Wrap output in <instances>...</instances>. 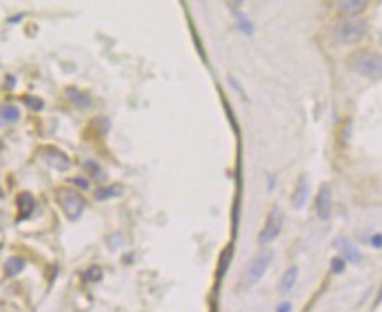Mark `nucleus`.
Returning <instances> with one entry per match:
<instances>
[{"label": "nucleus", "instance_id": "obj_6", "mask_svg": "<svg viewBox=\"0 0 382 312\" xmlns=\"http://www.w3.org/2000/svg\"><path fill=\"white\" fill-rule=\"evenodd\" d=\"M316 211L323 221L330 219L331 216V190L328 186H323L316 197Z\"/></svg>", "mask_w": 382, "mask_h": 312}, {"label": "nucleus", "instance_id": "obj_12", "mask_svg": "<svg viewBox=\"0 0 382 312\" xmlns=\"http://www.w3.org/2000/svg\"><path fill=\"white\" fill-rule=\"evenodd\" d=\"M296 279H298V268L296 267H289L286 272L283 274L279 282V291L283 293H289L293 289V286L296 284Z\"/></svg>", "mask_w": 382, "mask_h": 312}, {"label": "nucleus", "instance_id": "obj_15", "mask_svg": "<svg viewBox=\"0 0 382 312\" xmlns=\"http://www.w3.org/2000/svg\"><path fill=\"white\" fill-rule=\"evenodd\" d=\"M25 268V260L23 258H9V260L6 261V265H4V270H6V275H9V277H14V275H18L20 272H23Z\"/></svg>", "mask_w": 382, "mask_h": 312}, {"label": "nucleus", "instance_id": "obj_5", "mask_svg": "<svg viewBox=\"0 0 382 312\" xmlns=\"http://www.w3.org/2000/svg\"><path fill=\"white\" fill-rule=\"evenodd\" d=\"M63 212L69 219H77L84 211V198L74 190H60L56 193Z\"/></svg>", "mask_w": 382, "mask_h": 312}, {"label": "nucleus", "instance_id": "obj_24", "mask_svg": "<svg viewBox=\"0 0 382 312\" xmlns=\"http://www.w3.org/2000/svg\"><path fill=\"white\" fill-rule=\"evenodd\" d=\"M2 147H4V142H2V139H0V149H2Z\"/></svg>", "mask_w": 382, "mask_h": 312}, {"label": "nucleus", "instance_id": "obj_23", "mask_svg": "<svg viewBox=\"0 0 382 312\" xmlns=\"http://www.w3.org/2000/svg\"><path fill=\"white\" fill-rule=\"evenodd\" d=\"M380 303H382V288H380L379 295H377V300H375V305H380Z\"/></svg>", "mask_w": 382, "mask_h": 312}, {"label": "nucleus", "instance_id": "obj_3", "mask_svg": "<svg viewBox=\"0 0 382 312\" xmlns=\"http://www.w3.org/2000/svg\"><path fill=\"white\" fill-rule=\"evenodd\" d=\"M272 256H274L272 253L265 251V253H260L258 256L247 265L244 275H242V284H244V288H251V286H254L256 282L265 275L267 268H269L270 263H272Z\"/></svg>", "mask_w": 382, "mask_h": 312}, {"label": "nucleus", "instance_id": "obj_2", "mask_svg": "<svg viewBox=\"0 0 382 312\" xmlns=\"http://www.w3.org/2000/svg\"><path fill=\"white\" fill-rule=\"evenodd\" d=\"M368 34V21L363 18H351L335 27V39L340 44H356Z\"/></svg>", "mask_w": 382, "mask_h": 312}, {"label": "nucleus", "instance_id": "obj_7", "mask_svg": "<svg viewBox=\"0 0 382 312\" xmlns=\"http://www.w3.org/2000/svg\"><path fill=\"white\" fill-rule=\"evenodd\" d=\"M337 249L340 251V256L344 258L345 261H351V263H361V253L354 247V244H351L347 239H340L337 240Z\"/></svg>", "mask_w": 382, "mask_h": 312}, {"label": "nucleus", "instance_id": "obj_18", "mask_svg": "<svg viewBox=\"0 0 382 312\" xmlns=\"http://www.w3.org/2000/svg\"><path fill=\"white\" fill-rule=\"evenodd\" d=\"M330 267H331V272H333V274H342V272H345V260L342 256L333 258Z\"/></svg>", "mask_w": 382, "mask_h": 312}, {"label": "nucleus", "instance_id": "obj_14", "mask_svg": "<svg viewBox=\"0 0 382 312\" xmlns=\"http://www.w3.org/2000/svg\"><path fill=\"white\" fill-rule=\"evenodd\" d=\"M121 193H123V188H121V184H112V186L98 188V190L95 191V198H96V200H100V202H103V200H109V198L119 197Z\"/></svg>", "mask_w": 382, "mask_h": 312}, {"label": "nucleus", "instance_id": "obj_20", "mask_svg": "<svg viewBox=\"0 0 382 312\" xmlns=\"http://www.w3.org/2000/svg\"><path fill=\"white\" fill-rule=\"evenodd\" d=\"M370 246L375 247V249H380L382 247V233H375V235H372V239H370Z\"/></svg>", "mask_w": 382, "mask_h": 312}, {"label": "nucleus", "instance_id": "obj_4", "mask_svg": "<svg viewBox=\"0 0 382 312\" xmlns=\"http://www.w3.org/2000/svg\"><path fill=\"white\" fill-rule=\"evenodd\" d=\"M283 221H284V216L281 212V209H272L267 216V221L263 225L262 232L258 235V242L262 246H267V244H272L274 240L279 237L281 230H283Z\"/></svg>", "mask_w": 382, "mask_h": 312}, {"label": "nucleus", "instance_id": "obj_8", "mask_svg": "<svg viewBox=\"0 0 382 312\" xmlns=\"http://www.w3.org/2000/svg\"><path fill=\"white\" fill-rule=\"evenodd\" d=\"M366 9H368V2H366V0H347V2L338 4V13L351 18L359 16V14L365 13Z\"/></svg>", "mask_w": 382, "mask_h": 312}, {"label": "nucleus", "instance_id": "obj_16", "mask_svg": "<svg viewBox=\"0 0 382 312\" xmlns=\"http://www.w3.org/2000/svg\"><path fill=\"white\" fill-rule=\"evenodd\" d=\"M83 279L88 282H96L102 279V268L100 267H91L86 272H83Z\"/></svg>", "mask_w": 382, "mask_h": 312}, {"label": "nucleus", "instance_id": "obj_11", "mask_svg": "<svg viewBox=\"0 0 382 312\" xmlns=\"http://www.w3.org/2000/svg\"><path fill=\"white\" fill-rule=\"evenodd\" d=\"M46 158L49 160V163H51L55 169H58V170H67L69 169V165H70V162H69V156H67L65 153H62L60 149H49L48 153H46Z\"/></svg>", "mask_w": 382, "mask_h": 312}, {"label": "nucleus", "instance_id": "obj_22", "mask_svg": "<svg viewBox=\"0 0 382 312\" xmlns=\"http://www.w3.org/2000/svg\"><path fill=\"white\" fill-rule=\"evenodd\" d=\"M74 183L79 184V186H83L84 190H86V188H88V181H86V179H81V177H77V179H74Z\"/></svg>", "mask_w": 382, "mask_h": 312}, {"label": "nucleus", "instance_id": "obj_10", "mask_svg": "<svg viewBox=\"0 0 382 312\" xmlns=\"http://www.w3.org/2000/svg\"><path fill=\"white\" fill-rule=\"evenodd\" d=\"M309 197V183L307 179H302L298 184H296V190L291 197V202H293V207L295 209H302L305 205V200Z\"/></svg>", "mask_w": 382, "mask_h": 312}, {"label": "nucleus", "instance_id": "obj_19", "mask_svg": "<svg viewBox=\"0 0 382 312\" xmlns=\"http://www.w3.org/2000/svg\"><path fill=\"white\" fill-rule=\"evenodd\" d=\"M69 97L72 98V100L76 102L77 105H88L86 104V102H88L86 97H84L83 93H79L77 90H74V88H70V90H69Z\"/></svg>", "mask_w": 382, "mask_h": 312}, {"label": "nucleus", "instance_id": "obj_21", "mask_svg": "<svg viewBox=\"0 0 382 312\" xmlns=\"http://www.w3.org/2000/svg\"><path fill=\"white\" fill-rule=\"evenodd\" d=\"M291 310H293L291 302H283V303H279V307H277L276 312H291Z\"/></svg>", "mask_w": 382, "mask_h": 312}, {"label": "nucleus", "instance_id": "obj_1", "mask_svg": "<svg viewBox=\"0 0 382 312\" xmlns=\"http://www.w3.org/2000/svg\"><path fill=\"white\" fill-rule=\"evenodd\" d=\"M347 65L351 70H354L356 74L368 79H382V55L370 49H359L354 51L352 55H349Z\"/></svg>", "mask_w": 382, "mask_h": 312}, {"label": "nucleus", "instance_id": "obj_13", "mask_svg": "<svg viewBox=\"0 0 382 312\" xmlns=\"http://www.w3.org/2000/svg\"><path fill=\"white\" fill-rule=\"evenodd\" d=\"M20 109L13 104H7L0 107V126L4 125H11V123H16L20 119Z\"/></svg>", "mask_w": 382, "mask_h": 312}, {"label": "nucleus", "instance_id": "obj_9", "mask_svg": "<svg viewBox=\"0 0 382 312\" xmlns=\"http://www.w3.org/2000/svg\"><path fill=\"white\" fill-rule=\"evenodd\" d=\"M16 205H18V211H20V218L18 219H27L28 216L32 214L35 207V200L28 191H23L16 197Z\"/></svg>", "mask_w": 382, "mask_h": 312}, {"label": "nucleus", "instance_id": "obj_17", "mask_svg": "<svg viewBox=\"0 0 382 312\" xmlns=\"http://www.w3.org/2000/svg\"><path fill=\"white\" fill-rule=\"evenodd\" d=\"M23 102H25V104H27L30 109H34V111H41V109L44 107V102H42L39 97H34V95H25V97H23Z\"/></svg>", "mask_w": 382, "mask_h": 312}]
</instances>
